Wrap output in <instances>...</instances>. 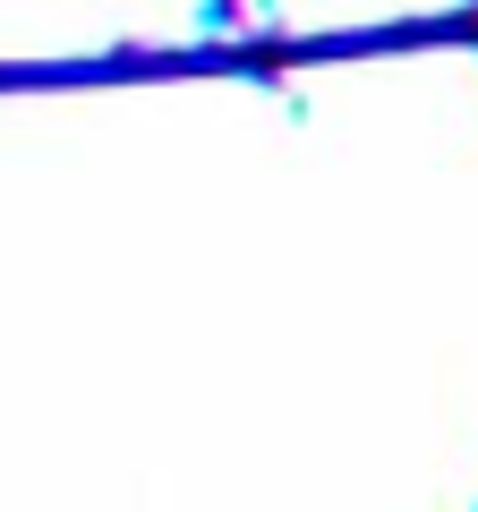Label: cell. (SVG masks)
I'll return each instance as SVG.
<instances>
[]
</instances>
